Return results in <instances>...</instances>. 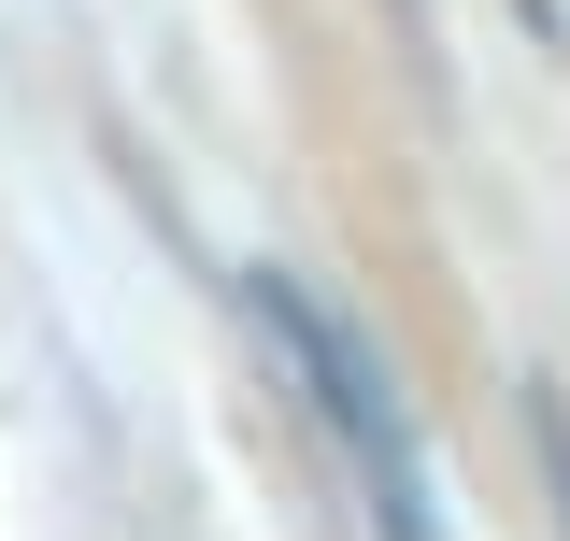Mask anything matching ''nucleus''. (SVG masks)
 Segmentation results:
<instances>
[{"mask_svg":"<svg viewBox=\"0 0 570 541\" xmlns=\"http://www.w3.org/2000/svg\"><path fill=\"white\" fill-rule=\"evenodd\" d=\"M243 299H257V328L285 342L299 400L328 413L356 499H371V541H442V499H428V456H414V413H400V385H385V356H371L328 299H299L285 270H243Z\"/></svg>","mask_w":570,"mask_h":541,"instance_id":"nucleus-1","label":"nucleus"},{"mask_svg":"<svg viewBox=\"0 0 570 541\" xmlns=\"http://www.w3.org/2000/svg\"><path fill=\"white\" fill-rule=\"evenodd\" d=\"M542 456H557V499H570V413L542 400Z\"/></svg>","mask_w":570,"mask_h":541,"instance_id":"nucleus-2","label":"nucleus"}]
</instances>
